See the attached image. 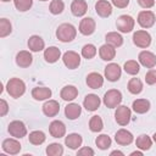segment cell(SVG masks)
<instances>
[{"label":"cell","instance_id":"1","mask_svg":"<svg viewBox=\"0 0 156 156\" xmlns=\"http://www.w3.org/2000/svg\"><path fill=\"white\" fill-rule=\"evenodd\" d=\"M77 35V29L71 23H62L56 29V37L62 43L72 41Z\"/></svg>","mask_w":156,"mask_h":156},{"label":"cell","instance_id":"2","mask_svg":"<svg viewBox=\"0 0 156 156\" xmlns=\"http://www.w3.org/2000/svg\"><path fill=\"white\" fill-rule=\"evenodd\" d=\"M6 90H7V93L11 98L17 99V98H20L24 94L26 84L20 78H11V79H9V82L6 84Z\"/></svg>","mask_w":156,"mask_h":156},{"label":"cell","instance_id":"3","mask_svg":"<svg viewBox=\"0 0 156 156\" xmlns=\"http://www.w3.org/2000/svg\"><path fill=\"white\" fill-rule=\"evenodd\" d=\"M102 101H104V104H105L106 107L115 108V107H117L121 104V101H122V94L117 89H110V90H107L105 93Z\"/></svg>","mask_w":156,"mask_h":156},{"label":"cell","instance_id":"4","mask_svg":"<svg viewBox=\"0 0 156 156\" xmlns=\"http://www.w3.org/2000/svg\"><path fill=\"white\" fill-rule=\"evenodd\" d=\"M134 18L129 15H122L117 18V22H116V26H117V29L122 33H129L133 30L134 28Z\"/></svg>","mask_w":156,"mask_h":156},{"label":"cell","instance_id":"5","mask_svg":"<svg viewBox=\"0 0 156 156\" xmlns=\"http://www.w3.org/2000/svg\"><path fill=\"white\" fill-rule=\"evenodd\" d=\"M133 43L141 49H146L151 44V35L146 30H136L133 34Z\"/></svg>","mask_w":156,"mask_h":156},{"label":"cell","instance_id":"6","mask_svg":"<svg viewBox=\"0 0 156 156\" xmlns=\"http://www.w3.org/2000/svg\"><path fill=\"white\" fill-rule=\"evenodd\" d=\"M130 117H132V112L129 110V107L122 105L118 106L116 112H115V119L119 126H127L130 122Z\"/></svg>","mask_w":156,"mask_h":156},{"label":"cell","instance_id":"7","mask_svg":"<svg viewBox=\"0 0 156 156\" xmlns=\"http://www.w3.org/2000/svg\"><path fill=\"white\" fill-rule=\"evenodd\" d=\"M7 130H9L11 136H15L17 139H21V138L27 135V128L22 121H12L9 124Z\"/></svg>","mask_w":156,"mask_h":156},{"label":"cell","instance_id":"8","mask_svg":"<svg viewBox=\"0 0 156 156\" xmlns=\"http://www.w3.org/2000/svg\"><path fill=\"white\" fill-rule=\"evenodd\" d=\"M65 66L69 69H74L80 65V56L76 51H66L62 56Z\"/></svg>","mask_w":156,"mask_h":156},{"label":"cell","instance_id":"9","mask_svg":"<svg viewBox=\"0 0 156 156\" xmlns=\"http://www.w3.org/2000/svg\"><path fill=\"white\" fill-rule=\"evenodd\" d=\"M155 13L152 11H141L138 15V23L143 28H150L155 23Z\"/></svg>","mask_w":156,"mask_h":156},{"label":"cell","instance_id":"10","mask_svg":"<svg viewBox=\"0 0 156 156\" xmlns=\"http://www.w3.org/2000/svg\"><path fill=\"white\" fill-rule=\"evenodd\" d=\"M122 69L117 63H110L105 67V77L110 82H117L121 78Z\"/></svg>","mask_w":156,"mask_h":156},{"label":"cell","instance_id":"11","mask_svg":"<svg viewBox=\"0 0 156 156\" xmlns=\"http://www.w3.org/2000/svg\"><path fill=\"white\" fill-rule=\"evenodd\" d=\"M138 58H139V62L146 68H154L156 66V56L150 51H146V50L141 51Z\"/></svg>","mask_w":156,"mask_h":156},{"label":"cell","instance_id":"12","mask_svg":"<svg viewBox=\"0 0 156 156\" xmlns=\"http://www.w3.org/2000/svg\"><path fill=\"white\" fill-rule=\"evenodd\" d=\"M115 140L118 145L126 146V145H129L130 143H133L134 138H133V134L130 132H128L127 129H119V130H117V133L115 135Z\"/></svg>","mask_w":156,"mask_h":156},{"label":"cell","instance_id":"13","mask_svg":"<svg viewBox=\"0 0 156 156\" xmlns=\"http://www.w3.org/2000/svg\"><path fill=\"white\" fill-rule=\"evenodd\" d=\"M95 11L100 17H108L112 13V5L107 0H98L95 4Z\"/></svg>","mask_w":156,"mask_h":156},{"label":"cell","instance_id":"14","mask_svg":"<svg viewBox=\"0 0 156 156\" xmlns=\"http://www.w3.org/2000/svg\"><path fill=\"white\" fill-rule=\"evenodd\" d=\"M79 32L83 35H91L95 32V21L90 17H85L79 23Z\"/></svg>","mask_w":156,"mask_h":156},{"label":"cell","instance_id":"15","mask_svg":"<svg viewBox=\"0 0 156 156\" xmlns=\"http://www.w3.org/2000/svg\"><path fill=\"white\" fill-rule=\"evenodd\" d=\"M32 62H33V56L29 51L22 50L16 55V63H17V66H20L22 68L29 67L32 65Z\"/></svg>","mask_w":156,"mask_h":156},{"label":"cell","instance_id":"16","mask_svg":"<svg viewBox=\"0 0 156 156\" xmlns=\"http://www.w3.org/2000/svg\"><path fill=\"white\" fill-rule=\"evenodd\" d=\"M100 98L95 94H88L84 98L83 101V106L85 107L87 111H96L100 107Z\"/></svg>","mask_w":156,"mask_h":156},{"label":"cell","instance_id":"17","mask_svg":"<svg viewBox=\"0 0 156 156\" xmlns=\"http://www.w3.org/2000/svg\"><path fill=\"white\" fill-rule=\"evenodd\" d=\"M49 132L54 138H62L66 133V126L61 121H52L49 126Z\"/></svg>","mask_w":156,"mask_h":156},{"label":"cell","instance_id":"18","mask_svg":"<svg viewBox=\"0 0 156 156\" xmlns=\"http://www.w3.org/2000/svg\"><path fill=\"white\" fill-rule=\"evenodd\" d=\"M2 150L10 155H17L21 151V144L16 139H5L2 141Z\"/></svg>","mask_w":156,"mask_h":156},{"label":"cell","instance_id":"19","mask_svg":"<svg viewBox=\"0 0 156 156\" xmlns=\"http://www.w3.org/2000/svg\"><path fill=\"white\" fill-rule=\"evenodd\" d=\"M71 11L74 16L82 17L88 11V4L85 2V0H73L71 4Z\"/></svg>","mask_w":156,"mask_h":156},{"label":"cell","instance_id":"20","mask_svg":"<svg viewBox=\"0 0 156 156\" xmlns=\"http://www.w3.org/2000/svg\"><path fill=\"white\" fill-rule=\"evenodd\" d=\"M87 84L91 89H99L104 84V78H102V76L100 73L91 72V73H89L87 76Z\"/></svg>","mask_w":156,"mask_h":156},{"label":"cell","instance_id":"21","mask_svg":"<svg viewBox=\"0 0 156 156\" xmlns=\"http://www.w3.org/2000/svg\"><path fill=\"white\" fill-rule=\"evenodd\" d=\"M60 111V104L56 100H49L43 105V112L48 117H55Z\"/></svg>","mask_w":156,"mask_h":156},{"label":"cell","instance_id":"22","mask_svg":"<svg viewBox=\"0 0 156 156\" xmlns=\"http://www.w3.org/2000/svg\"><path fill=\"white\" fill-rule=\"evenodd\" d=\"M99 55L100 57L104 60V61H111L115 58L116 56V50H115V46L110 45V44H104L100 46L99 49Z\"/></svg>","mask_w":156,"mask_h":156},{"label":"cell","instance_id":"23","mask_svg":"<svg viewBox=\"0 0 156 156\" xmlns=\"http://www.w3.org/2000/svg\"><path fill=\"white\" fill-rule=\"evenodd\" d=\"M83 143V138L82 135H79L78 133H71L66 136L65 139V144L66 146H68L71 150H76L78 149Z\"/></svg>","mask_w":156,"mask_h":156},{"label":"cell","instance_id":"24","mask_svg":"<svg viewBox=\"0 0 156 156\" xmlns=\"http://www.w3.org/2000/svg\"><path fill=\"white\" fill-rule=\"evenodd\" d=\"M60 96L62 98V100L65 101H72L78 96V89L74 85H66L62 88Z\"/></svg>","mask_w":156,"mask_h":156},{"label":"cell","instance_id":"25","mask_svg":"<svg viewBox=\"0 0 156 156\" xmlns=\"http://www.w3.org/2000/svg\"><path fill=\"white\" fill-rule=\"evenodd\" d=\"M45 46V43L44 40L39 37V35H32L29 39H28V48L30 51L33 52H39L44 49Z\"/></svg>","mask_w":156,"mask_h":156},{"label":"cell","instance_id":"26","mask_svg":"<svg viewBox=\"0 0 156 156\" xmlns=\"http://www.w3.org/2000/svg\"><path fill=\"white\" fill-rule=\"evenodd\" d=\"M60 56H61V51L56 46H50V48L45 49V51H44V58L49 63L56 62L60 58Z\"/></svg>","mask_w":156,"mask_h":156},{"label":"cell","instance_id":"27","mask_svg":"<svg viewBox=\"0 0 156 156\" xmlns=\"http://www.w3.org/2000/svg\"><path fill=\"white\" fill-rule=\"evenodd\" d=\"M80 113H82V107L78 104L72 102L65 107V115L68 119H76L80 116Z\"/></svg>","mask_w":156,"mask_h":156},{"label":"cell","instance_id":"28","mask_svg":"<svg viewBox=\"0 0 156 156\" xmlns=\"http://www.w3.org/2000/svg\"><path fill=\"white\" fill-rule=\"evenodd\" d=\"M32 96L38 101L46 100L51 96V90L50 88H46V87H37L32 90Z\"/></svg>","mask_w":156,"mask_h":156},{"label":"cell","instance_id":"29","mask_svg":"<svg viewBox=\"0 0 156 156\" xmlns=\"http://www.w3.org/2000/svg\"><path fill=\"white\" fill-rule=\"evenodd\" d=\"M133 111L136 112V113H145L150 110V101L146 100V99H136L133 101Z\"/></svg>","mask_w":156,"mask_h":156},{"label":"cell","instance_id":"30","mask_svg":"<svg viewBox=\"0 0 156 156\" xmlns=\"http://www.w3.org/2000/svg\"><path fill=\"white\" fill-rule=\"evenodd\" d=\"M105 39H106V43L107 44H110V45H112L115 48H118V46H121L123 44V38L117 32H110V33H107L106 37H105Z\"/></svg>","mask_w":156,"mask_h":156},{"label":"cell","instance_id":"31","mask_svg":"<svg viewBox=\"0 0 156 156\" xmlns=\"http://www.w3.org/2000/svg\"><path fill=\"white\" fill-rule=\"evenodd\" d=\"M135 145L138 149L140 150H149L152 145V140L150 139V136H147L146 134H141L136 138L135 140Z\"/></svg>","mask_w":156,"mask_h":156},{"label":"cell","instance_id":"32","mask_svg":"<svg viewBox=\"0 0 156 156\" xmlns=\"http://www.w3.org/2000/svg\"><path fill=\"white\" fill-rule=\"evenodd\" d=\"M129 93L136 95V94H140L141 90H143V83L139 78H132L129 82H128V85H127Z\"/></svg>","mask_w":156,"mask_h":156},{"label":"cell","instance_id":"33","mask_svg":"<svg viewBox=\"0 0 156 156\" xmlns=\"http://www.w3.org/2000/svg\"><path fill=\"white\" fill-rule=\"evenodd\" d=\"M28 139H29V143L30 144H33V145H40V144H43L45 141L46 136H45V134L41 130H34V132L29 133Z\"/></svg>","mask_w":156,"mask_h":156},{"label":"cell","instance_id":"34","mask_svg":"<svg viewBox=\"0 0 156 156\" xmlns=\"http://www.w3.org/2000/svg\"><path fill=\"white\" fill-rule=\"evenodd\" d=\"M95 144L100 150H106L111 146V138L107 134H101L95 139Z\"/></svg>","mask_w":156,"mask_h":156},{"label":"cell","instance_id":"35","mask_svg":"<svg viewBox=\"0 0 156 156\" xmlns=\"http://www.w3.org/2000/svg\"><path fill=\"white\" fill-rule=\"evenodd\" d=\"M89 128L91 132H100L102 128H104V123H102V119L100 116H93L89 121Z\"/></svg>","mask_w":156,"mask_h":156},{"label":"cell","instance_id":"36","mask_svg":"<svg viewBox=\"0 0 156 156\" xmlns=\"http://www.w3.org/2000/svg\"><path fill=\"white\" fill-rule=\"evenodd\" d=\"M123 68H124V71H126L128 74L134 76V74H138V73H139L140 66H139V63H138L136 61H134V60H129V61H127V62L124 63Z\"/></svg>","mask_w":156,"mask_h":156},{"label":"cell","instance_id":"37","mask_svg":"<svg viewBox=\"0 0 156 156\" xmlns=\"http://www.w3.org/2000/svg\"><path fill=\"white\" fill-rule=\"evenodd\" d=\"M46 154L49 156H61L63 154V147L58 143H52L46 147Z\"/></svg>","mask_w":156,"mask_h":156},{"label":"cell","instance_id":"38","mask_svg":"<svg viewBox=\"0 0 156 156\" xmlns=\"http://www.w3.org/2000/svg\"><path fill=\"white\" fill-rule=\"evenodd\" d=\"M12 30V27H11V23L7 18H1L0 20V37L1 38H5L7 37Z\"/></svg>","mask_w":156,"mask_h":156},{"label":"cell","instance_id":"39","mask_svg":"<svg viewBox=\"0 0 156 156\" xmlns=\"http://www.w3.org/2000/svg\"><path fill=\"white\" fill-rule=\"evenodd\" d=\"M95 55H96V48H95V45H93V44H85L83 46V49H82V56L84 58L90 60Z\"/></svg>","mask_w":156,"mask_h":156},{"label":"cell","instance_id":"40","mask_svg":"<svg viewBox=\"0 0 156 156\" xmlns=\"http://www.w3.org/2000/svg\"><path fill=\"white\" fill-rule=\"evenodd\" d=\"M65 9V4L62 0H52L50 2V6H49V10L52 15H60Z\"/></svg>","mask_w":156,"mask_h":156},{"label":"cell","instance_id":"41","mask_svg":"<svg viewBox=\"0 0 156 156\" xmlns=\"http://www.w3.org/2000/svg\"><path fill=\"white\" fill-rule=\"evenodd\" d=\"M13 2H15V7L21 12L28 11L33 5V0H13Z\"/></svg>","mask_w":156,"mask_h":156},{"label":"cell","instance_id":"42","mask_svg":"<svg viewBox=\"0 0 156 156\" xmlns=\"http://www.w3.org/2000/svg\"><path fill=\"white\" fill-rule=\"evenodd\" d=\"M145 82H146L149 85L156 84V71H155V69H150V71L145 74Z\"/></svg>","mask_w":156,"mask_h":156},{"label":"cell","instance_id":"43","mask_svg":"<svg viewBox=\"0 0 156 156\" xmlns=\"http://www.w3.org/2000/svg\"><path fill=\"white\" fill-rule=\"evenodd\" d=\"M77 155H79V156H93L94 155V150L93 149H90V147H88V146H85V147H82V149H79L78 150V152H77Z\"/></svg>","mask_w":156,"mask_h":156},{"label":"cell","instance_id":"44","mask_svg":"<svg viewBox=\"0 0 156 156\" xmlns=\"http://www.w3.org/2000/svg\"><path fill=\"white\" fill-rule=\"evenodd\" d=\"M138 4L144 9H150L155 5V0H138Z\"/></svg>","mask_w":156,"mask_h":156},{"label":"cell","instance_id":"45","mask_svg":"<svg viewBox=\"0 0 156 156\" xmlns=\"http://www.w3.org/2000/svg\"><path fill=\"white\" fill-rule=\"evenodd\" d=\"M7 111H9V105H7V102H6L4 99H1V100H0V116H5V115L7 113Z\"/></svg>","mask_w":156,"mask_h":156},{"label":"cell","instance_id":"46","mask_svg":"<svg viewBox=\"0 0 156 156\" xmlns=\"http://www.w3.org/2000/svg\"><path fill=\"white\" fill-rule=\"evenodd\" d=\"M112 4L118 9H124L128 6L129 0H112Z\"/></svg>","mask_w":156,"mask_h":156},{"label":"cell","instance_id":"47","mask_svg":"<svg viewBox=\"0 0 156 156\" xmlns=\"http://www.w3.org/2000/svg\"><path fill=\"white\" fill-rule=\"evenodd\" d=\"M111 155H121V156H123V152H121V151H118V150H115V151L111 152Z\"/></svg>","mask_w":156,"mask_h":156},{"label":"cell","instance_id":"48","mask_svg":"<svg viewBox=\"0 0 156 156\" xmlns=\"http://www.w3.org/2000/svg\"><path fill=\"white\" fill-rule=\"evenodd\" d=\"M130 155H132V156H135V155H138V156H141V155H143V152H140V151H134V152H132Z\"/></svg>","mask_w":156,"mask_h":156},{"label":"cell","instance_id":"49","mask_svg":"<svg viewBox=\"0 0 156 156\" xmlns=\"http://www.w3.org/2000/svg\"><path fill=\"white\" fill-rule=\"evenodd\" d=\"M152 138H154V141H155V143H156V133H155V134H154V135H152Z\"/></svg>","mask_w":156,"mask_h":156},{"label":"cell","instance_id":"50","mask_svg":"<svg viewBox=\"0 0 156 156\" xmlns=\"http://www.w3.org/2000/svg\"><path fill=\"white\" fill-rule=\"evenodd\" d=\"M1 1H4V2H7V1H10V0H1Z\"/></svg>","mask_w":156,"mask_h":156},{"label":"cell","instance_id":"51","mask_svg":"<svg viewBox=\"0 0 156 156\" xmlns=\"http://www.w3.org/2000/svg\"><path fill=\"white\" fill-rule=\"evenodd\" d=\"M39 1H48V0H39Z\"/></svg>","mask_w":156,"mask_h":156}]
</instances>
